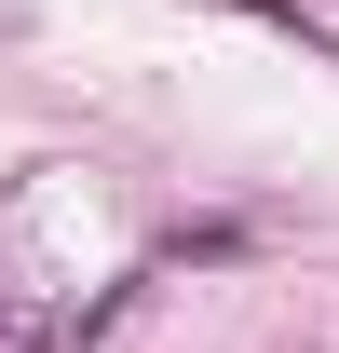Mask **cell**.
Instances as JSON below:
<instances>
[{
    "instance_id": "1",
    "label": "cell",
    "mask_w": 339,
    "mask_h": 353,
    "mask_svg": "<svg viewBox=\"0 0 339 353\" xmlns=\"http://www.w3.org/2000/svg\"><path fill=\"white\" fill-rule=\"evenodd\" d=\"M0 28H14V0H0Z\"/></svg>"
}]
</instances>
